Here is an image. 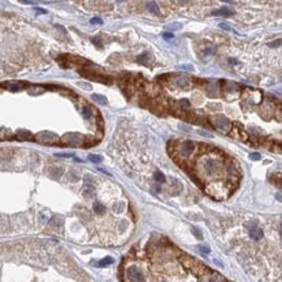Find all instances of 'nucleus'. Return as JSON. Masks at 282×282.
I'll list each match as a JSON object with an SVG mask.
<instances>
[{"mask_svg": "<svg viewBox=\"0 0 282 282\" xmlns=\"http://www.w3.org/2000/svg\"><path fill=\"white\" fill-rule=\"evenodd\" d=\"M92 99L96 103H99V104H102V105H105L107 104V99H105V96H103V95H98V94H94L92 95Z\"/></svg>", "mask_w": 282, "mask_h": 282, "instance_id": "14", "label": "nucleus"}, {"mask_svg": "<svg viewBox=\"0 0 282 282\" xmlns=\"http://www.w3.org/2000/svg\"><path fill=\"white\" fill-rule=\"evenodd\" d=\"M92 209L96 215L99 216H103V215H105V212H107V208L104 204H102V203H99V202H95L94 203V206H92Z\"/></svg>", "mask_w": 282, "mask_h": 282, "instance_id": "10", "label": "nucleus"}, {"mask_svg": "<svg viewBox=\"0 0 282 282\" xmlns=\"http://www.w3.org/2000/svg\"><path fill=\"white\" fill-rule=\"evenodd\" d=\"M200 251L202 252H209V248H207V247H200Z\"/></svg>", "mask_w": 282, "mask_h": 282, "instance_id": "34", "label": "nucleus"}, {"mask_svg": "<svg viewBox=\"0 0 282 282\" xmlns=\"http://www.w3.org/2000/svg\"><path fill=\"white\" fill-rule=\"evenodd\" d=\"M212 124L217 128L222 133H229L232 130V124L228 118H225L224 116H215L212 118Z\"/></svg>", "mask_w": 282, "mask_h": 282, "instance_id": "3", "label": "nucleus"}, {"mask_svg": "<svg viewBox=\"0 0 282 282\" xmlns=\"http://www.w3.org/2000/svg\"><path fill=\"white\" fill-rule=\"evenodd\" d=\"M78 178H79V176H78V173L76 170H70V173H69V180L70 181H78Z\"/></svg>", "mask_w": 282, "mask_h": 282, "instance_id": "21", "label": "nucleus"}, {"mask_svg": "<svg viewBox=\"0 0 282 282\" xmlns=\"http://www.w3.org/2000/svg\"><path fill=\"white\" fill-rule=\"evenodd\" d=\"M17 139H22V141L33 139V134L30 131H18V134H17Z\"/></svg>", "mask_w": 282, "mask_h": 282, "instance_id": "13", "label": "nucleus"}, {"mask_svg": "<svg viewBox=\"0 0 282 282\" xmlns=\"http://www.w3.org/2000/svg\"><path fill=\"white\" fill-rule=\"evenodd\" d=\"M112 263H113V259L112 258H105L99 263V267H105V265H108V264H112Z\"/></svg>", "mask_w": 282, "mask_h": 282, "instance_id": "20", "label": "nucleus"}, {"mask_svg": "<svg viewBox=\"0 0 282 282\" xmlns=\"http://www.w3.org/2000/svg\"><path fill=\"white\" fill-rule=\"evenodd\" d=\"M250 157L252 159V160H259V159H260V155H259V154H251Z\"/></svg>", "mask_w": 282, "mask_h": 282, "instance_id": "29", "label": "nucleus"}, {"mask_svg": "<svg viewBox=\"0 0 282 282\" xmlns=\"http://www.w3.org/2000/svg\"><path fill=\"white\" fill-rule=\"evenodd\" d=\"M103 21L102 18H99V17H95V18H91V24H102Z\"/></svg>", "mask_w": 282, "mask_h": 282, "instance_id": "27", "label": "nucleus"}, {"mask_svg": "<svg viewBox=\"0 0 282 282\" xmlns=\"http://www.w3.org/2000/svg\"><path fill=\"white\" fill-rule=\"evenodd\" d=\"M177 69H182V70H193L194 66L193 65H178Z\"/></svg>", "mask_w": 282, "mask_h": 282, "instance_id": "23", "label": "nucleus"}, {"mask_svg": "<svg viewBox=\"0 0 282 282\" xmlns=\"http://www.w3.org/2000/svg\"><path fill=\"white\" fill-rule=\"evenodd\" d=\"M56 139H57V135L51 131H43L37 135V141L39 143H51V142H55Z\"/></svg>", "mask_w": 282, "mask_h": 282, "instance_id": "6", "label": "nucleus"}, {"mask_svg": "<svg viewBox=\"0 0 282 282\" xmlns=\"http://www.w3.org/2000/svg\"><path fill=\"white\" fill-rule=\"evenodd\" d=\"M147 7H148V9L152 12V13H156V15L159 13V7H157V4H156L155 2L148 3V4H147Z\"/></svg>", "mask_w": 282, "mask_h": 282, "instance_id": "19", "label": "nucleus"}, {"mask_svg": "<svg viewBox=\"0 0 282 282\" xmlns=\"http://www.w3.org/2000/svg\"><path fill=\"white\" fill-rule=\"evenodd\" d=\"M207 90H208V94L211 96H217L219 95V83L217 82H212V81H208L207 82Z\"/></svg>", "mask_w": 282, "mask_h": 282, "instance_id": "9", "label": "nucleus"}, {"mask_svg": "<svg viewBox=\"0 0 282 282\" xmlns=\"http://www.w3.org/2000/svg\"><path fill=\"white\" fill-rule=\"evenodd\" d=\"M150 60H151V55L148 53V52H144L142 56L138 57V61H139L141 64H143V65H146V66H148L150 65Z\"/></svg>", "mask_w": 282, "mask_h": 282, "instance_id": "12", "label": "nucleus"}, {"mask_svg": "<svg viewBox=\"0 0 282 282\" xmlns=\"http://www.w3.org/2000/svg\"><path fill=\"white\" fill-rule=\"evenodd\" d=\"M199 134H200V135H204V137H212L211 134H208V133H204V131H200V133H199Z\"/></svg>", "mask_w": 282, "mask_h": 282, "instance_id": "35", "label": "nucleus"}, {"mask_svg": "<svg viewBox=\"0 0 282 282\" xmlns=\"http://www.w3.org/2000/svg\"><path fill=\"white\" fill-rule=\"evenodd\" d=\"M211 52H213V50H206V51H204V53L207 55V53H211Z\"/></svg>", "mask_w": 282, "mask_h": 282, "instance_id": "37", "label": "nucleus"}, {"mask_svg": "<svg viewBox=\"0 0 282 282\" xmlns=\"http://www.w3.org/2000/svg\"><path fill=\"white\" fill-rule=\"evenodd\" d=\"M212 15H213V16H225V17H229V16L233 15V11H230L228 7H222V8H220V9H217V11H213V12H212Z\"/></svg>", "mask_w": 282, "mask_h": 282, "instance_id": "11", "label": "nucleus"}, {"mask_svg": "<svg viewBox=\"0 0 282 282\" xmlns=\"http://www.w3.org/2000/svg\"><path fill=\"white\" fill-rule=\"evenodd\" d=\"M220 28H221V29H224V30H226V31H230V30H232V29H230V26H229L228 24H224V22H222V24H220Z\"/></svg>", "mask_w": 282, "mask_h": 282, "instance_id": "26", "label": "nucleus"}, {"mask_svg": "<svg viewBox=\"0 0 282 282\" xmlns=\"http://www.w3.org/2000/svg\"><path fill=\"white\" fill-rule=\"evenodd\" d=\"M163 37H164V39H165V41H170V39L173 38V34H172V33H165Z\"/></svg>", "mask_w": 282, "mask_h": 282, "instance_id": "28", "label": "nucleus"}, {"mask_svg": "<svg viewBox=\"0 0 282 282\" xmlns=\"http://www.w3.org/2000/svg\"><path fill=\"white\" fill-rule=\"evenodd\" d=\"M178 105L180 107H183V108H189L190 107V102L186 100V99H181V100H178Z\"/></svg>", "mask_w": 282, "mask_h": 282, "instance_id": "22", "label": "nucleus"}, {"mask_svg": "<svg viewBox=\"0 0 282 282\" xmlns=\"http://www.w3.org/2000/svg\"><path fill=\"white\" fill-rule=\"evenodd\" d=\"M82 113H83V117L85 118H89L90 117V108L89 107H83V111H82Z\"/></svg>", "mask_w": 282, "mask_h": 282, "instance_id": "24", "label": "nucleus"}, {"mask_svg": "<svg viewBox=\"0 0 282 282\" xmlns=\"http://www.w3.org/2000/svg\"><path fill=\"white\" fill-rule=\"evenodd\" d=\"M222 91H224L225 99L229 100V102L234 100V99H238L239 98V95H241V89L238 87L235 83H233V82H228V81L224 82Z\"/></svg>", "mask_w": 282, "mask_h": 282, "instance_id": "2", "label": "nucleus"}, {"mask_svg": "<svg viewBox=\"0 0 282 282\" xmlns=\"http://www.w3.org/2000/svg\"><path fill=\"white\" fill-rule=\"evenodd\" d=\"M8 86V87H9L12 91H17V90H18V86H17V85H7Z\"/></svg>", "mask_w": 282, "mask_h": 282, "instance_id": "32", "label": "nucleus"}, {"mask_svg": "<svg viewBox=\"0 0 282 282\" xmlns=\"http://www.w3.org/2000/svg\"><path fill=\"white\" fill-rule=\"evenodd\" d=\"M194 148H195L194 142H191V141H186V142H183V143H182V144L178 147V152H180L181 156L186 157V156L191 155V154L194 152Z\"/></svg>", "mask_w": 282, "mask_h": 282, "instance_id": "5", "label": "nucleus"}, {"mask_svg": "<svg viewBox=\"0 0 282 282\" xmlns=\"http://www.w3.org/2000/svg\"><path fill=\"white\" fill-rule=\"evenodd\" d=\"M89 160H90L91 163L98 164V163H102L103 161V157H102V156H99V155H89Z\"/></svg>", "mask_w": 282, "mask_h": 282, "instance_id": "16", "label": "nucleus"}, {"mask_svg": "<svg viewBox=\"0 0 282 282\" xmlns=\"http://www.w3.org/2000/svg\"><path fill=\"white\" fill-rule=\"evenodd\" d=\"M78 86H79V87H83V89H86V90H91V85H89V83H83V82H79V83H78Z\"/></svg>", "mask_w": 282, "mask_h": 282, "instance_id": "25", "label": "nucleus"}, {"mask_svg": "<svg viewBox=\"0 0 282 282\" xmlns=\"http://www.w3.org/2000/svg\"><path fill=\"white\" fill-rule=\"evenodd\" d=\"M154 178L160 182V183H163V182H165V176L161 172H155V174H154Z\"/></svg>", "mask_w": 282, "mask_h": 282, "instance_id": "17", "label": "nucleus"}, {"mask_svg": "<svg viewBox=\"0 0 282 282\" xmlns=\"http://www.w3.org/2000/svg\"><path fill=\"white\" fill-rule=\"evenodd\" d=\"M0 282H89L68 256L47 243L0 247Z\"/></svg>", "mask_w": 282, "mask_h": 282, "instance_id": "1", "label": "nucleus"}, {"mask_svg": "<svg viewBox=\"0 0 282 282\" xmlns=\"http://www.w3.org/2000/svg\"><path fill=\"white\" fill-rule=\"evenodd\" d=\"M219 169H220L219 163L212 161V160L207 161L206 165H204V170H206V173H208V174H213V173H217Z\"/></svg>", "mask_w": 282, "mask_h": 282, "instance_id": "8", "label": "nucleus"}, {"mask_svg": "<svg viewBox=\"0 0 282 282\" xmlns=\"http://www.w3.org/2000/svg\"><path fill=\"white\" fill-rule=\"evenodd\" d=\"M281 44V41H280V39H278V41H277V42H273V43H271V47H276V46H280Z\"/></svg>", "mask_w": 282, "mask_h": 282, "instance_id": "33", "label": "nucleus"}, {"mask_svg": "<svg viewBox=\"0 0 282 282\" xmlns=\"http://www.w3.org/2000/svg\"><path fill=\"white\" fill-rule=\"evenodd\" d=\"M167 28L169 30H172V31H176V30H180L182 28V24L181 22H172V24H169Z\"/></svg>", "mask_w": 282, "mask_h": 282, "instance_id": "18", "label": "nucleus"}, {"mask_svg": "<svg viewBox=\"0 0 282 282\" xmlns=\"http://www.w3.org/2000/svg\"><path fill=\"white\" fill-rule=\"evenodd\" d=\"M56 156H60V157H72V154H57Z\"/></svg>", "mask_w": 282, "mask_h": 282, "instance_id": "31", "label": "nucleus"}, {"mask_svg": "<svg viewBox=\"0 0 282 282\" xmlns=\"http://www.w3.org/2000/svg\"><path fill=\"white\" fill-rule=\"evenodd\" d=\"M63 142L68 146H81L82 142H83V137L78 133H69V134H65L63 137Z\"/></svg>", "mask_w": 282, "mask_h": 282, "instance_id": "4", "label": "nucleus"}, {"mask_svg": "<svg viewBox=\"0 0 282 282\" xmlns=\"http://www.w3.org/2000/svg\"><path fill=\"white\" fill-rule=\"evenodd\" d=\"M35 11L41 12V13H46V11H44V9H39V8H35Z\"/></svg>", "mask_w": 282, "mask_h": 282, "instance_id": "36", "label": "nucleus"}, {"mask_svg": "<svg viewBox=\"0 0 282 282\" xmlns=\"http://www.w3.org/2000/svg\"><path fill=\"white\" fill-rule=\"evenodd\" d=\"M193 232H194L195 234H196V237L199 238V239H200V238H202V234H200V232H199L196 228H193Z\"/></svg>", "mask_w": 282, "mask_h": 282, "instance_id": "30", "label": "nucleus"}, {"mask_svg": "<svg viewBox=\"0 0 282 282\" xmlns=\"http://www.w3.org/2000/svg\"><path fill=\"white\" fill-rule=\"evenodd\" d=\"M172 83L174 85V86H177L178 89H189V86H190V81L187 79L186 77H177V78H174V79L172 81Z\"/></svg>", "mask_w": 282, "mask_h": 282, "instance_id": "7", "label": "nucleus"}, {"mask_svg": "<svg viewBox=\"0 0 282 282\" xmlns=\"http://www.w3.org/2000/svg\"><path fill=\"white\" fill-rule=\"evenodd\" d=\"M50 172H51V176L52 177H53V178H60V176H61V169H60V168H51L50 169Z\"/></svg>", "mask_w": 282, "mask_h": 282, "instance_id": "15", "label": "nucleus"}]
</instances>
